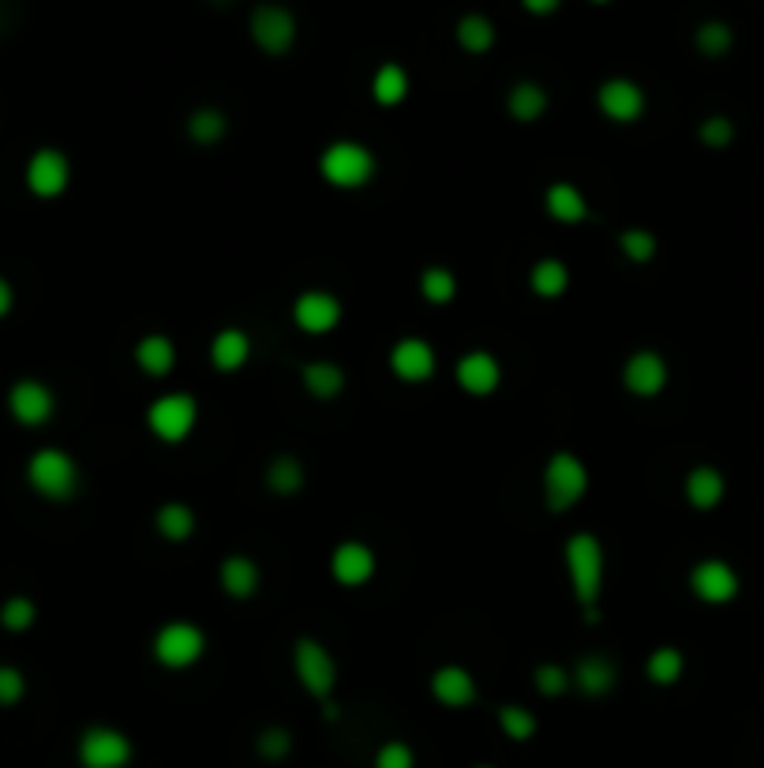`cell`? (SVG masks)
Wrapping results in <instances>:
<instances>
[{"label": "cell", "mask_w": 764, "mask_h": 768, "mask_svg": "<svg viewBox=\"0 0 764 768\" xmlns=\"http://www.w3.org/2000/svg\"><path fill=\"white\" fill-rule=\"evenodd\" d=\"M319 173L330 188H341V191H356L364 185H372L375 177V154L367 151L364 143L356 139H338L322 151L319 158Z\"/></svg>", "instance_id": "cell-1"}, {"label": "cell", "mask_w": 764, "mask_h": 768, "mask_svg": "<svg viewBox=\"0 0 764 768\" xmlns=\"http://www.w3.org/2000/svg\"><path fill=\"white\" fill-rule=\"evenodd\" d=\"M26 480L49 503H68L79 492V465L64 450H38L26 461Z\"/></svg>", "instance_id": "cell-2"}, {"label": "cell", "mask_w": 764, "mask_h": 768, "mask_svg": "<svg viewBox=\"0 0 764 768\" xmlns=\"http://www.w3.org/2000/svg\"><path fill=\"white\" fill-rule=\"evenodd\" d=\"M566 566H569V581H574V592L585 607H596L603 589V547L592 532H574L566 540Z\"/></svg>", "instance_id": "cell-3"}, {"label": "cell", "mask_w": 764, "mask_h": 768, "mask_svg": "<svg viewBox=\"0 0 764 768\" xmlns=\"http://www.w3.org/2000/svg\"><path fill=\"white\" fill-rule=\"evenodd\" d=\"M543 492H548V506L555 513L569 510L574 503L585 499L588 492V469L577 453L569 450H559L551 453L548 469H543Z\"/></svg>", "instance_id": "cell-4"}, {"label": "cell", "mask_w": 764, "mask_h": 768, "mask_svg": "<svg viewBox=\"0 0 764 768\" xmlns=\"http://www.w3.org/2000/svg\"><path fill=\"white\" fill-rule=\"evenodd\" d=\"M207 652V634L199 630L188 618H177V623H165L154 637V660L169 671H188L203 660Z\"/></svg>", "instance_id": "cell-5"}, {"label": "cell", "mask_w": 764, "mask_h": 768, "mask_svg": "<svg viewBox=\"0 0 764 768\" xmlns=\"http://www.w3.org/2000/svg\"><path fill=\"white\" fill-rule=\"evenodd\" d=\"M293 671L315 701H327L333 686H338V663H333L327 645L315 641V637H301L293 645Z\"/></svg>", "instance_id": "cell-6"}, {"label": "cell", "mask_w": 764, "mask_h": 768, "mask_svg": "<svg viewBox=\"0 0 764 768\" xmlns=\"http://www.w3.org/2000/svg\"><path fill=\"white\" fill-rule=\"evenodd\" d=\"M146 424L162 442H184L199 424V405L191 394H162L146 409Z\"/></svg>", "instance_id": "cell-7"}, {"label": "cell", "mask_w": 764, "mask_h": 768, "mask_svg": "<svg viewBox=\"0 0 764 768\" xmlns=\"http://www.w3.org/2000/svg\"><path fill=\"white\" fill-rule=\"evenodd\" d=\"M690 589H693V596L701 600V604H731L734 596H739V589H742V578H739V570H734L727 558H701L697 566H693V574H690Z\"/></svg>", "instance_id": "cell-8"}, {"label": "cell", "mask_w": 764, "mask_h": 768, "mask_svg": "<svg viewBox=\"0 0 764 768\" xmlns=\"http://www.w3.org/2000/svg\"><path fill=\"white\" fill-rule=\"evenodd\" d=\"M251 42L270 57H285L296 42V15L281 4H259L251 12Z\"/></svg>", "instance_id": "cell-9"}, {"label": "cell", "mask_w": 764, "mask_h": 768, "mask_svg": "<svg viewBox=\"0 0 764 768\" xmlns=\"http://www.w3.org/2000/svg\"><path fill=\"white\" fill-rule=\"evenodd\" d=\"M79 765L83 768H128L131 739L117 728H86L79 739Z\"/></svg>", "instance_id": "cell-10"}, {"label": "cell", "mask_w": 764, "mask_h": 768, "mask_svg": "<svg viewBox=\"0 0 764 768\" xmlns=\"http://www.w3.org/2000/svg\"><path fill=\"white\" fill-rule=\"evenodd\" d=\"M68 180H72V165L57 146H46V151L31 154V162H26V188L38 199H57L68 188Z\"/></svg>", "instance_id": "cell-11"}, {"label": "cell", "mask_w": 764, "mask_h": 768, "mask_svg": "<svg viewBox=\"0 0 764 768\" xmlns=\"http://www.w3.org/2000/svg\"><path fill=\"white\" fill-rule=\"evenodd\" d=\"M667 379H671V371H667V361L656 353V348H637V353L626 361V368H622V387H626L634 398L663 394Z\"/></svg>", "instance_id": "cell-12"}, {"label": "cell", "mask_w": 764, "mask_h": 768, "mask_svg": "<svg viewBox=\"0 0 764 768\" xmlns=\"http://www.w3.org/2000/svg\"><path fill=\"white\" fill-rule=\"evenodd\" d=\"M596 102H600V113L614 125H634L640 120V113H645V91L626 80V75H614V80L600 83V91H596Z\"/></svg>", "instance_id": "cell-13"}, {"label": "cell", "mask_w": 764, "mask_h": 768, "mask_svg": "<svg viewBox=\"0 0 764 768\" xmlns=\"http://www.w3.org/2000/svg\"><path fill=\"white\" fill-rule=\"evenodd\" d=\"M8 409H12V416L23 427H42V424H49L52 409H57V398H52V390L46 382L20 379L12 387V394H8Z\"/></svg>", "instance_id": "cell-14"}, {"label": "cell", "mask_w": 764, "mask_h": 768, "mask_svg": "<svg viewBox=\"0 0 764 768\" xmlns=\"http://www.w3.org/2000/svg\"><path fill=\"white\" fill-rule=\"evenodd\" d=\"M293 319L304 334H330V330L341 322V300L327 290H307L296 296Z\"/></svg>", "instance_id": "cell-15"}, {"label": "cell", "mask_w": 764, "mask_h": 768, "mask_svg": "<svg viewBox=\"0 0 764 768\" xmlns=\"http://www.w3.org/2000/svg\"><path fill=\"white\" fill-rule=\"evenodd\" d=\"M375 552L367 544H360V540H345V544L333 547L330 555V574L338 584H345V589H356V584H367L375 578Z\"/></svg>", "instance_id": "cell-16"}, {"label": "cell", "mask_w": 764, "mask_h": 768, "mask_svg": "<svg viewBox=\"0 0 764 768\" xmlns=\"http://www.w3.org/2000/svg\"><path fill=\"white\" fill-rule=\"evenodd\" d=\"M503 382V368L487 348H472L458 361V387L472 398H491Z\"/></svg>", "instance_id": "cell-17"}, {"label": "cell", "mask_w": 764, "mask_h": 768, "mask_svg": "<svg viewBox=\"0 0 764 768\" xmlns=\"http://www.w3.org/2000/svg\"><path fill=\"white\" fill-rule=\"evenodd\" d=\"M390 368L401 382H424L435 375V348L424 338H401L390 348Z\"/></svg>", "instance_id": "cell-18"}, {"label": "cell", "mask_w": 764, "mask_h": 768, "mask_svg": "<svg viewBox=\"0 0 764 768\" xmlns=\"http://www.w3.org/2000/svg\"><path fill=\"white\" fill-rule=\"evenodd\" d=\"M432 694L438 705L465 709V705L477 701V678H472L465 667H458V663H450V667H438L432 675Z\"/></svg>", "instance_id": "cell-19"}, {"label": "cell", "mask_w": 764, "mask_h": 768, "mask_svg": "<svg viewBox=\"0 0 764 768\" xmlns=\"http://www.w3.org/2000/svg\"><path fill=\"white\" fill-rule=\"evenodd\" d=\"M569 678H574V686L581 689L585 697H608L614 683H619V667H614L611 657L592 652V657H585L581 663H577Z\"/></svg>", "instance_id": "cell-20"}, {"label": "cell", "mask_w": 764, "mask_h": 768, "mask_svg": "<svg viewBox=\"0 0 764 768\" xmlns=\"http://www.w3.org/2000/svg\"><path fill=\"white\" fill-rule=\"evenodd\" d=\"M727 495V480L716 465H697L686 476V499L693 510H716Z\"/></svg>", "instance_id": "cell-21"}, {"label": "cell", "mask_w": 764, "mask_h": 768, "mask_svg": "<svg viewBox=\"0 0 764 768\" xmlns=\"http://www.w3.org/2000/svg\"><path fill=\"white\" fill-rule=\"evenodd\" d=\"M259 581H262V574H259V566H255V558L230 555L222 563V589H225V596L251 600L255 592H259Z\"/></svg>", "instance_id": "cell-22"}, {"label": "cell", "mask_w": 764, "mask_h": 768, "mask_svg": "<svg viewBox=\"0 0 764 768\" xmlns=\"http://www.w3.org/2000/svg\"><path fill=\"white\" fill-rule=\"evenodd\" d=\"M248 356H251V338L236 327L222 330L214 338V345H210V361H214L218 371H240L248 364Z\"/></svg>", "instance_id": "cell-23"}, {"label": "cell", "mask_w": 764, "mask_h": 768, "mask_svg": "<svg viewBox=\"0 0 764 768\" xmlns=\"http://www.w3.org/2000/svg\"><path fill=\"white\" fill-rule=\"evenodd\" d=\"M506 109L514 120H521V125H532V120H540L543 113H548V91H543L540 83L525 80V83H514L506 94Z\"/></svg>", "instance_id": "cell-24"}, {"label": "cell", "mask_w": 764, "mask_h": 768, "mask_svg": "<svg viewBox=\"0 0 764 768\" xmlns=\"http://www.w3.org/2000/svg\"><path fill=\"white\" fill-rule=\"evenodd\" d=\"M136 364L146 375L162 379V375H169L173 364H177V345H173L165 334H146L143 342L136 345Z\"/></svg>", "instance_id": "cell-25"}, {"label": "cell", "mask_w": 764, "mask_h": 768, "mask_svg": "<svg viewBox=\"0 0 764 768\" xmlns=\"http://www.w3.org/2000/svg\"><path fill=\"white\" fill-rule=\"evenodd\" d=\"M543 203H548V214L562 225H577L588 217V199L581 196V188H574V185H551Z\"/></svg>", "instance_id": "cell-26"}, {"label": "cell", "mask_w": 764, "mask_h": 768, "mask_svg": "<svg viewBox=\"0 0 764 768\" xmlns=\"http://www.w3.org/2000/svg\"><path fill=\"white\" fill-rule=\"evenodd\" d=\"M529 285L543 300H559V296L569 290V267L562 263V259H540L529 274Z\"/></svg>", "instance_id": "cell-27"}, {"label": "cell", "mask_w": 764, "mask_h": 768, "mask_svg": "<svg viewBox=\"0 0 764 768\" xmlns=\"http://www.w3.org/2000/svg\"><path fill=\"white\" fill-rule=\"evenodd\" d=\"M304 387H307V394L312 398L330 401V398H338L341 390H345V371H341L338 364H330V361H315V364H307L304 368Z\"/></svg>", "instance_id": "cell-28"}, {"label": "cell", "mask_w": 764, "mask_h": 768, "mask_svg": "<svg viewBox=\"0 0 764 768\" xmlns=\"http://www.w3.org/2000/svg\"><path fill=\"white\" fill-rule=\"evenodd\" d=\"M682 671H686V657H682V649H674V645H660V649L648 652L645 675L653 678L656 686H674L682 678Z\"/></svg>", "instance_id": "cell-29"}, {"label": "cell", "mask_w": 764, "mask_h": 768, "mask_svg": "<svg viewBox=\"0 0 764 768\" xmlns=\"http://www.w3.org/2000/svg\"><path fill=\"white\" fill-rule=\"evenodd\" d=\"M409 94V72L401 64H383L372 80V98L379 106H401Z\"/></svg>", "instance_id": "cell-30"}, {"label": "cell", "mask_w": 764, "mask_h": 768, "mask_svg": "<svg viewBox=\"0 0 764 768\" xmlns=\"http://www.w3.org/2000/svg\"><path fill=\"white\" fill-rule=\"evenodd\" d=\"M157 532H162L165 540H173V544L191 540V532H196V510H191L188 503H165L162 510H157Z\"/></svg>", "instance_id": "cell-31"}, {"label": "cell", "mask_w": 764, "mask_h": 768, "mask_svg": "<svg viewBox=\"0 0 764 768\" xmlns=\"http://www.w3.org/2000/svg\"><path fill=\"white\" fill-rule=\"evenodd\" d=\"M458 46L465 49V54H487V49L495 46V23H491L487 15H480V12L461 15Z\"/></svg>", "instance_id": "cell-32"}, {"label": "cell", "mask_w": 764, "mask_h": 768, "mask_svg": "<svg viewBox=\"0 0 764 768\" xmlns=\"http://www.w3.org/2000/svg\"><path fill=\"white\" fill-rule=\"evenodd\" d=\"M267 487L274 495H296L304 487V465L293 458V453H281V458H274L267 465Z\"/></svg>", "instance_id": "cell-33"}, {"label": "cell", "mask_w": 764, "mask_h": 768, "mask_svg": "<svg viewBox=\"0 0 764 768\" xmlns=\"http://www.w3.org/2000/svg\"><path fill=\"white\" fill-rule=\"evenodd\" d=\"M225 132H230V120H225V113L214 106H203L188 117V135L196 139L199 146H214L218 139H225Z\"/></svg>", "instance_id": "cell-34"}, {"label": "cell", "mask_w": 764, "mask_h": 768, "mask_svg": "<svg viewBox=\"0 0 764 768\" xmlns=\"http://www.w3.org/2000/svg\"><path fill=\"white\" fill-rule=\"evenodd\" d=\"M420 293H424L427 304H450L458 296V277L446 267H427L420 274Z\"/></svg>", "instance_id": "cell-35"}, {"label": "cell", "mask_w": 764, "mask_h": 768, "mask_svg": "<svg viewBox=\"0 0 764 768\" xmlns=\"http://www.w3.org/2000/svg\"><path fill=\"white\" fill-rule=\"evenodd\" d=\"M693 42H697V49L705 57H724V54H731V46H734V31L719 20H708L697 27V38Z\"/></svg>", "instance_id": "cell-36"}, {"label": "cell", "mask_w": 764, "mask_h": 768, "mask_svg": "<svg viewBox=\"0 0 764 768\" xmlns=\"http://www.w3.org/2000/svg\"><path fill=\"white\" fill-rule=\"evenodd\" d=\"M34 618H38V607H34L31 596H8L4 607H0V626L12 634H23L34 626Z\"/></svg>", "instance_id": "cell-37"}, {"label": "cell", "mask_w": 764, "mask_h": 768, "mask_svg": "<svg viewBox=\"0 0 764 768\" xmlns=\"http://www.w3.org/2000/svg\"><path fill=\"white\" fill-rule=\"evenodd\" d=\"M498 728H503L514 742H525L536 735L540 723H536V716L525 709V705H503V709H498Z\"/></svg>", "instance_id": "cell-38"}, {"label": "cell", "mask_w": 764, "mask_h": 768, "mask_svg": "<svg viewBox=\"0 0 764 768\" xmlns=\"http://www.w3.org/2000/svg\"><path fill=\"white\" fill-rule=\"evenodd\" d=\"M255 749H259L262 761H285L293 754V735L285 728H262L255 735Z\"/></svg>", "instance_id": "cell-39"}, {"label": "cell", "mask_w": 764, "mask_h": 768, "mask_svg": "<svg viewBox=\"0 0 764 768\" xmlns=\"http://www.w3.org/2000/svg\"><path fill=\"white\" fill-rule=\"evenodd\" d=\"M532 683L543 697H559V694H566L574 678H569V671L562 667V663H540V667L532 671Z\"/></svg>", "instance_id": "cell-40"}, {"label": "cell", "mask_w": 764, "mask_h": 768, "mask_svg": "<svg viewBox=\"0 0 764 768\" xmlns=\"http://www.w3.org/2000/svg\"><path fill=\"white\" fill-rule=\"evenodd\" d=\"M619 248L626 251L630 263H648L656 256V237L653 229H626L619 237Z\"/></svg>", "instance_id": "cell-41"}, {"label": "cell", "mask_w": 764, "mask_h": 768, "mask_svg": "<svg viewBox=\"0 0 764 768\" xmlns=\"http://www.w3.org/2000/svg\"><path fill=\"white\" fill-rule=\"evenodd\" d=\"M701 143L713 146V151H724V146H731L734 143V120L724 117V113L708 117L705 125H701Z\"/></svg>", "instance_id": "cell-42"}, {"label": "cell", "mask_w": 764, "mask_h": 768, "mask_svg": "<svg viewBox=\"0 0 764 768\" xmlns=\"http://www.w3.org/2000/svg\"><path fill=\"white\" fill-rule=\"evenodd\" d=\"M375 768H416V754L405 742H386L375 754Z\"/></svg>", "instance_id": "cell-43"}, {"label": "cell", "mask_w": 764, "mask_h": 768, "mask_svg": "<svg viewBox=\"0 0 764 768\" xmlns=\"http://www.w3.org/2000/svg\"><path fill=\"white\" fill-rule=\"evenodd\" d=\"M26 694V678H23V671H15V667H0V705H15L20 697Z\"/></svg>", "instance_id": "cell-44"}, {"label": "cell", "mask_w": 764, "mask_h": 768, "mask_svg": "<svg viewBox=\"0 0 764 768\" xmlns=\"http://www.w3.org/2000/svg\"><path fill=\"white\" fill-rule=\"evenodd\" d=\"M521 4H525V12H532V15H555L562 0H521Z\"/></svg>", "instance_id": "cell-45"}, {"label": "cell", "mask_w": 764, "mask_h": 768, "mask_svg": "<svg viewBox=\"0 0 764 768\" xmlns=\"http://www.w3.org/2000/svg\"><path fill=\"white\" fill-rule=\"evenodd\" d=\"M12 304H15V290L4 282V277H0V319H4L8 311H12Z\"/></svg>", "instance_id": "cell-46"}, {"label": "cell", "mask_w": 764, "mask_h": 768, "mask_svg": "<svg viewBox=\"0 0 764 768\" xmlns=\"http://www.w3.org/2000/svg\"><path fill=\"white\" fill-rule=\"evenodd\" d=\"M214 4H230V0H214Z\"/></svg>", "instance_id": "cell-47"}, {"label": "cell", "mask_w": 764, "mask_h": 768, "mask_svg": "<svg viewBox=\"0 0 764 768\" xmlns=\"http://www.w3.org/2000/svg\"><path fill=\"white\" fill-rule=\"evenodd\" d=\"M592 4H608V0H592Z\"/></svg>", "instance_id": "cell-48"}, {"label": "cell", "mask_w": 764, "mask_h": 768, "mask_svg": "<svg viewBox=\"0 0 764 768\" xmlns=\"http://www.w3.org/2000/svg\"><path fill=\"white\" fill-rule=\"evenodd\" d=\"M477 768H495V765H477Z\"/></svg>", "instance_id": "cell-49"}]
</instances>
